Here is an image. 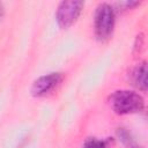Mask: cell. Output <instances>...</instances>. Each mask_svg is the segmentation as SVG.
I'll list each match as a JSON object with an SVG mask.
<instances>
[{
	"mask_svg": "<svg viewBox=\"0 0 148 148\" xmlns=\"http://www.w3.org/2000/svg\"><path fill=\"white\" fill-rule=\"evenodd\" d=\"M109 104L117 114L140 113L145 110V99L141 95L132 90H117L109 97Z\"/></svg>",
	"mask_w": 148,
	"mask_h": 148,
	"instance_id": "obj_1",
	"label": "cell"
},
{
	"mask_svg": "<svg viewBox=\"0 0 148 148\" xmlns=\"http://www.w3.org/2000/svg\"><path fill=\"white\" fill-rule=\"evenodd\" d=\"M116 23V15L114 9L111 5L103 2L99 3L95 12V20H94V28L96 38L99 42H106L113 34Z\"/></svg>",
	"mask_w": 148,
	"mask_h": 148,
	"instance_id": "obj_2",
	"label": "cell"
},
{
	"mask_svg": "<svg viewBox=\"0 0 148 148\" xmlns=\"http://www.w3.org/2000/svg\"><path fill=\"white\" fill-rule=\"evenodd\" d=\"M84 2L79 0H67L61 1L58 5L56 13V21L59 28L68 29L72 27L81 15Z\"/></svg>",
	"mask_w": 148,
	"mask_h": 148,
	"instance_id": "obj_3",
	"label": "cell"
},
{
	"mask_svg": "<svg viewBox=\"0 0 148 148\" xmlns=\"http://www.w3.org/2000/svg\"><path fill=\"white\" fill-rule=\"evenodd\" d=\"M64 80L62 73H50L43 76H39L37 80L34 81L30 92L35 97H44L56 90Z\"/></svg>",
	"mask_w": 148,
	"mask_h": 148,
	"instance_id": "obj_4",
	"label": "cell"
},
{
	"mask_svg": "<svg viewBox=\"0 0 148 148\" xmlns=\"http://www.w3.org/2000/svg\"><path fill=\"white\" fill-rule=\"evenodd\" d=\"M147 64L146 61H142L141 64L133 67L130 72V81L132 86L138 88L141 91H147L148 88V81H147Z\"/></svg>",
	"mask_w": 148,
	"mask_h": 148,
	"instance_id": "obj_5",
	"label": "cell"
},
{
	"mask_svg": "<svg viewBox=\"0 0 148 148\" xmlns=\"http://www.w3.org/2000/svg\"><path fill=\"white\" fill-rule=\"evenodd\" d=\"M83 148H108L106 142L103 140H98L95 138H89L88 140H86Z\"/></svg>",
	"mask_w": 148,
	"mask_h": 148,
	"instance_id": "obj_6",
	"label": "cell"
},
{
	"mask_svg": "<svg viewBox=\"0 0 148 148\" xmlns=\"http://www.w3.org/2000/svg\"><path fill=\"white\" fill-rule=\"evenodd\" d=\"M118 136L120 138L121 141L124 142H130V134L125 128H119L118 130Z\"/></svg>",
	"mask_w": 148,
	"mask_h": 148,
	"instance_id": "obj_7",
	"label": "cell"
},
{
	"mask_svg": "<svg viewBox=\"0 0 148 148\" xmlns=\"http://www.w3.org/2000/svg\"><path fill=\"white\" fill-rule=\"evenodd\" d=\"M2 12H3V9H2V6H1V3H0V16L2 15Z\"/></svg>",
	"mask_w": 148,
	"mask_h": 148,
	"instance_id": "obj_8",
	"label": "cell"
},
{
	"mask_svg": "<svg viewBox=\"0 0 148 148\" xmlns=\"http://www.w3.org/2000/svg\"><path fill=\"white\" fill-rule=\"evenodd\" d=\"M132 148H139V147H132Z\"/></svg>",
	"mask_w": 148,
	"mask_h": 148,
	"instance_id": "obj_9",
	"label": "cell"
}]
</instances>
